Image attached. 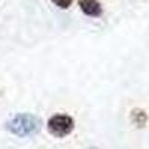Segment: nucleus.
Listing matches in <instances>:
<instances>
[{
	"instance_id": "obj_2",
	"label": "nucleus",
	"mask_w": 149,
	"mask_h": 149,
	"mask_svg": "<svg viewBox=\"0 0 149 149\" xmlns=\"http://www.w3.org/2000/svg\"><path fill=\"white\" fill-rule=\"evenodd\" d=\"M46 128H48V133L51 136L58 137V139H63V137H66V136L73 133L74 119L70 115H66V113H57V115H52L48 119Z\"/></svg>"
},
{
	"instance_id": "obj_3",
	"label": "nucleus",
	"mask_w": 149,
	"mask_h": 149,
	"mask_svg": "<svg viewBox=\"0 0 149 149\" xmlns=\"http://www.w3.org/2000/svg\"><path fill=\"white\" fill-rule=\"evenodd\" d=\"M79 8L88 17H100L103 14V8L98 0H79Z\"/></svg>"
},
{
	"instance_id": "obj_5",
	"label": "nucleus",
	"mask_w": 149,
	"mask_h": 149,
	"mask_svg": "<svg viewBox=\"0 0 149 149\" xmlns=\"http://www.w3.org/2000/svg\"><path fill=\"white\" fill-rule=\"evenodd\" d=\"M51 2H52L55 6L61 8V9H67V8H70V5L74 2V0H51Z\"/></svg>"
},
{
	"instance_id": "obj_4",
	"label": "nucleus",
	"mask_w": 149,
	"mask_h": 149,
	"mask_svg": "<svg viewBox=\"0 0 149 149\" xmlns=\"http://www.w3.org/2000/svg\"><path fill=\"white\" fill-rule=\"evenodd\" d=\"M148 113H146V110L140 109V107H134L131 112H130V121L134 124L137 128H143L146 127V124H148Z\"/></svg>"
},
{
	"instance_id": "obj_1",
	"label": "nucleus",
	"mask_w": 149,
	"mask_h": 149,
	"mask_svg": "<svg viewBox=\"0 0 149 149\" xmlns=\"http://www.w3.org/2000/svg\"><path fill=\"white\" fill-rule=\"evenodd\" d=\"M42 119L33 113H17L8 121L6 130L17 137H27L37 134L42 130Z\"/></svg>"
}]
</instances>
